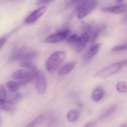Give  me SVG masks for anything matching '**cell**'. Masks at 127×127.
Wrapping results in <instances>:
<instances>
[{
    "mask_svg": "<svg viewBox=\"0 0 127 127\" xmlns=\"http://www.w3.org/2000/svg\"><path fill=\"white\" fill-rule=\"evenodd\" d=\"M66 57V53L63 51H57L51 54L46 63L47 70L51 73L56 71L62 65Z\"/></svg>",
    "mask_w": 127,
    "mask_h": 127,
    "instance_id": "obj_1",
    "label": "cell"
},
{
    "mask_svg": "<svg viewBox=\"0 0 127 127\" xmlns=\"http://www.w3.org/2000/svg\"><path fill=\"white\" fill-rule=\"evenodd\" d=\"M37 71L19 69L13 74L12 77L17 81L21 86L25 85L35 79Z\"/></svg>",
    "mask_w": 127,
    "mask_h": 127,
    "instance_id": "obj_2",
    "label": "cell"
},
{
    "mask_svg": "<svg viewBox=\"0 0 127 127\" xmlns=\"http://www.w3.org/2000/svg\"><path fill=\"white\" fill-rule=\"evenodd\" d=\"M127 64V60L116 63L110 66L97 72L95 77L100 79H104L110 77L119 71L121 67Z\"/></svg>",
    "mask_w": 127,
    "mask_h": 127,
    "instance_id": "obj_3",
    "label": "cell"
},
{
    "mask_svg": "<svg viewBox=\"0 0 127 127\" xmlns=\"http://www.w3.org/2000/svg\"><path fill=\"white\" fill-rule=\"evenodd\" d=\"M38 55V53L36 51L23 48L16 51L13 55L12 59L14 60H32Z\"/></svg>",
    "mask_w": 127,
    "mask_h": 127,
    "instance_id": "obj_4",
    "label": "cell"
},
{
    "mask_svg": "<svg viewBox=\"0 0 127 127\" xmlns=\"http://www.w3.org/2000/svg\"><path fill=\"white\" fill-rule=\"evenodd\" d=\"M35 87L38 94L40 95L44 94L47 87L46 78L44 73L38 70L35 78Z\"/></svg>",
    "mask_w": 127,
    "mask_h": 127,
    "instance_id": "obj_5",
    "label": "cell"
},
{
    "mask_svg": "<svg viewBox=\"0 0 127 127\" xmlns=\"http://www.w3.org/2000/svg\"><path fill=\"white\" fill-rule=\"evenodd\" d=\"M69 30H65L48 37L45 40L46 43H56L65 39L68 34Z\"/></svg>",
    "mask_w": 127,
    "mask_h": 127,
    "instance_id": "obj_6",
    "label": "cell"
},
{
    "mask_svg": "<svg viewBox=\"0 0 127 127\" xmlns=\"http://www.w3.org/2000/svg\"><path fill=\"white\" fill-rule=\"evenodd\" d=\"M47 9L46 6H42L33 11L27 17L25 20V23L30 24L35 22L45 12Z\"/></svg>",
    "mask_w": 127,
    "mask_h": 127,
    "instance_id": "obj_7",
    "label": "cell"
},
{
    "mask_svg": "<svg viewBox=\"0 0 127 127\" xmlns=\"http://www.w3.org/2000/svg\"><path fill=\"white\" fill-rule=\"evenodd\" d=\"M96 4L95 0H89L87 4L80 10L78 15L79 19H82L90 13L95 8Z\"/></svg>",
    "mask_w": 127,
    "mask_h": 127,
    "instance_id": "obj_8",
    "label": "cell"
},
{
    "mask_svg": "<svg viewBox=\"0 0 127 127\" xmlns=\"http://www.w3.org/2000/svg\"><path fill=\"white\" fill-rule=\"evenodd\" d=\"M90 40V36L87 33H84L79 37L76 44V51L77 53L81 52Z\"/></svg>",
    "mask_w": 127,
    "mask_h": 127,
    "instance_id": "obj_9",
    "label": "cell"
},
{
    "mask_svg": "<svg viewBox=\"0 0 127 127\" xmlns=\"http://www.w3.org/2000/svg\"><path fill=\"white\" fill-rule=\"evenodd\" d=\"M76 65L75 61H71L66 63L58 71L59 76L62 77L64 76L71 71Z\"/></svg>",
    "mask_w": 127,
    "mask_h": 127,
    "instance_id": "obj_10",
    "label": "cell"
},
{
    "mask_svg": "<svg viewBox=\"0 0 127 127\" xmlns=\"http://www.w3.org/2000/svg\"><path fill=\"white\" fill-rule=\"evenodd\" d=\"M101 46V43H100L95 44L91 47L85 54L84 59L88 60L92 58L98 53Z\"/></svg>",
    "mask_w": 127,
    "mask_h": 127,
    "instance_id": "obj_11",
    "label": "cell"
},
{
    "mask_svg": "<svg viewBox=\"0 0 127 127\" xmlns=\"http://www.w3.org/2000/svg\"><path fill=\"white\" fill-rule=\"evenodd\" d=\"M126 6L122 4L110 7H105L103 9V10L105 12L118 14L124 12L126 10Z\"/></svg>",
    "mask_w": 127,
    "mask_h": 127,
    "instance_id": "obj_12",
    "label": "cell"
},
{
    "mask_svg": "<svg viewBox=\"0 0 127 127\" xmlns=\"http://www.w3.org/2000/svg\"><path fill=\"white\" fill-rule=\"evenodd\" d=\"M16 109V105L5 100L0 101V109L7 112H13Z\"/></svg>",
    "mask_w": 127,
    "mask_h": 127,
    "instance_id": "obj_13",
    "label": "cell"
},
{
    "mask_svg": "<svg viewBox=\"0 0 127 127\" xmlns=\"http://www.w3.org/2000/svg\"><path fill=\"white\" fill-rule=\"evenodd\" d=\"M104 94L103 90L101 88H98L95 89L92 95V98L93 101L97 102L100 100Z\"/></svg>",
    "mask_w": 127,
    "mask_h": 127,
    "instance_id": "obj_14",
    "label": "cell"
},
{
    "mask_svg": "<svg viewBox=\"0 0 127 127\" xmlns=\"http://www.w3.org/2000/svg\"><path fill=\"white\" fill-rule=\"evenodd\" d=\"M21 85L17 82L10 81L7 82L6 84V87L9 92L11 93L16 92L20 88Z\"/></svg>",
    "mask_w": 127,
    "mask_h": 127,
    "instance_id": "obj_15",
    "label": "cell"
},
{
    "mask_svg": "<svg viewBox=\"0 0 127 127\" xmlns=\"http://www.w3.org/2000/svg\"><path fill=\"white\" fill-rule=\"evenodd\" d=\"M45 117L44 115H41L38 116L34 119L32 122L27 125L26 127H36L40 126L44 122Z\"/></svg>",
    "mask_w": 127,
    "mask_h": 127,
    "instance_id": "obj_16",
    "label": "cell"
},
{
    "mask_svg": "<svg viewBox=\"0 0 127 127\" xmlns=\"http://www.w3.org/2000/svg\"><path fill=\"white\" fill-rule=\"evenodd\" d=\"M12 95H10L9 97L7 98H6L5 100L8 102L16 104L21 99V95L19 93H16V92L12 93Z\"/></svg>",
    "mask_w": 127,
    "mask_h": 127,
    "instance_id": "obj_17",
    "label": "cell"
},
{
    "mask_svg": "<svg viewBox=\"0 0 127 127\" xmlns=\"http://www.w3.org/2000/svg\"><path fill=\"white\" fill-rule=\"evenodd\" d=\"M79 114V111L77 110H71L67 114V119L69 121L71 122L75 121L78 119Z\"/></svg>",
    "mask_w": 127,
    "mask_h": 127,
    "instance_id": "obj_18",
    "label": "cell"
},
{
    "mask_svg": "<svg viewBox=\"0 0 127 127\" xmlns=\"http://www.w3.org/2000/svg\"><path fill=\"white\" fill-rule=\"evenodd\" d=\"M21 67L25 68L28 70L31 71H36L38 70L36 66L32 63L28 61H24L20 63Z\"/></svg>",
    "mask_w": 127,
    "mask_h": 127,
    "instance_id": "obj_19",
    "label": "cell"
},
{
    "mask_svg": "<svg viewBox=\"0 0 127 127\" xmlns=\"http://www.w3.org/2000/svg\"><path fill=\"white\" fill-rule=\"evenodd\" d=\"M116 89L119 92L124 93L127 90V83L126 81H119L116 85Z\"/></svg>",
    "mask_w": 127,
    "mask_h": 127,
    "instance_id": "obj_20",
    "label": "cell"
},
{
    "mask_svg": "<svg viewBox=\"0 0 127 127\" xmlns=\"http://www.w3.org/2000/svg\"><path fill=\"white\" fill-rule=\"evenodd\" d=\"M116 109V106H113L110 107L103 113L101 118L102 119H104L109 117L115 112Z\"/></svg>",
    "mask_w": 127,
    "mask_h": 127,
    "instance_id": "obj_21",
    "label": "cell"
},
{
    "mask_svg": "<svg viewBox=\"0 0 127 127\" xmlns=\"http://www.w3.org/2000/svg\"><path fill=\"white\" fill-rule=\"evenodd\" d=\"M88 1L89 0H80L78 1L75 8V10L78 11V10H81L87 4Z\"/></svg>",
    "mask_w": 127,
    "mask_h": 127,
    "instance_id": "obj_22",
    "label": "cell"
},
{
    "mask_svg": "<svg viewBox=\"0 0 127 127\" xmlns=\"http://www.w3.org/2000/svg\"><path fill=\"white\" fill-rule=\"evenodd\" d=\"M79 37L76 34H72L68 38L67 42L69 44H76L78 41Z\"/></svg>",
    "mask_w": 127,
    "mask_h": 127,
    "instance_id": "obj_23",
    "label": "cell"
},
{
    "mask_svg": "<svg viewBox=\"0 0 127 127\" xmlns=\"http://www.w3.org/2000/svg\"><path fill=\"white\" fill-rule=\"evenodd\" d=\"M6 94L4 87L0 85V101H3L6 100Z\"/></svg>",
    "mask_w": 127,
    "mask_h": 127,
    "instance_id": "obj_24",
    "label": "cell"
},
{
    "mask_svg": "<svg viewBox=\"0 0 127 127\" xmlns=\"http://www.w3.org/2000/svg\"><path fill=\"white\" fill-rule=\"evenodd\" d=\"M127 48V45H121L114 47L112 49L113 51H118L124 50Z\"/></svg>",
    "mask_w": 127,
    "mask_h": 127,
    "instance_id": "obj_25",
    "label": "cell"
},
{
    "mask_svg": "<svg viewBox=\"0 0 127 127\" xmlns=\"http://www.w3.org/2000/svg\"><path fill=\"white\" fill-rule=\"evenodd\" d=\"M6 41V39L5 37H2L0 39V48L5 44Z\"/></svg>",
    "mask_w": 127,
    "mask_h": 127,
    "instance_id": "obj_26",
    "label": "cell"
},
{
    "mask_svg": "<svg viewBox=\"0 0 127 127\" xmlns=\"http://www.w3.org/2000/svg\"><path fill=\"white\" fill-rule=\"evenodd\" d=\"M51 0H39L38 3L39 4L45 3Z\"/></svg>",
    "mask_w": 127,
    "mask_h": 127,
    "instance_id": "obj_27",
    "label": "cell"
},
{
    "mask_svg": "<svg viewBox=\"0 0 127 127\" xmlns=\"http://www.w3.org/2000/svg\"><path fill=\"white\" fill-rule=\"evenodd\" d=\"M94 124L92 122H90V123H88V124H86V125H85L84 127H94Z\"/></svg>",
    "mask_w": 127,
    "mask_h": 127,
    "instance_id": "obj_28",
    "label": "cell"
},
{
    "mask_svg": "<svg viewBox=\"0 0 127 127\" xmlns=\"http://www.w3.org/2000/svg\"><path fill=\"white\" fill-rule=\"evenodd\" d=\"M79 0H71L70 4H74L75 3L78 2V1Z\"/></svg>",
    "mask_w": 127,
    "mask_h": 127,
    "instance_id": "obj_29",
    "label": "cell"
},
{
    "mask_svg": "<svg viewBox=\"0 0 127 127\" xmlns=\"http://www.w3.org/2000/svg\"><path fill=\"white\" fill-rule=\"evenodd\" d=\"M121 127H127V124H124L122 125L121 126Z\"/></svg>",
    "mask_w": 127,
    "mask_h": 127,
    "instance_id": "obj_30",
    "label": "cell"
},
{
    "mask_svg": "<svg viewBox=\"0 0 127 127\" xmlns=\"http://www.w3.org/2000/svg\"><path fill=\"white\" fill-rule=\"evenodd\" d=\"M1 118L0 117V125L1 124Z\"/></svg>",
    "mask_w": 127,
    "mask_h": 127,
    "instance_id": "obj_31",
    "label": "cell"
},
{
    "mask_svg": "<svg viewBox=\"0 0 127 127\" xmlns=\"http://www.w3.org/2000/svg\"><path fill=\"white\" fill-rule=\"evenodd\" d=\"M116 1H123V0H116Z\"/></svg>",
    "mask_w": 127,
    "mask_h": 127,
    "instance_id": "obj_32",
    "label": "cell"
}]
</instances>
